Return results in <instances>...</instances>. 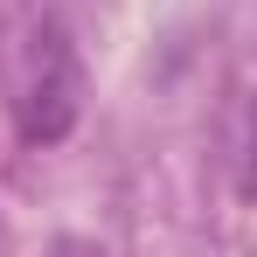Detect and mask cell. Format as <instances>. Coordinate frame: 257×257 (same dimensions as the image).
<instances>
[{
	"label": "cell",
	"mask_w": 257,
	"mask_h": 257,
	"mask_svg": "<svg viewBox=\"0 0 257 257\" xmlns=\"http://www.w3.org/2000/svg\"><path fill=\"white\" fill-rule=\"evenodd\" d=\"M236 195L257 202V90L243 97V111H236Z\"/></svg>",
	"instance_id": "obj_2"
},
{
	"label": "cell",
	"mask_w": 257,
	"mask_h": 257,
	"mask_svg": "<svg viewBox=\"0 0 257 257\" xmlns=\"http://www.w3.org/2000/svg\"><path fill=\"white\" fill-rule=\"evenodd\" d=\"M84 111V70H77V49L56 21H35L28 42H21V63H14V132L21 146H56L70 139Z\"/></svg>",
	"instance_id": "obj_1"
}]
</instances>
